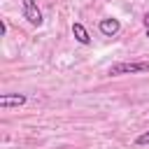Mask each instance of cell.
Masks as SVG:
<instances>
[{"label":"cell","mask_w":149,"mask_h":149,"mask_svg":"<svg viewBox=\"0 0 149 149\" xmlns=\"http://www.w3.org/2000/svg\"><path fill=\"white\" fill-rule=\"evenodd\" d=\"M147 70H149V61H121V63L109 65V74L112 77H119V74H140V72H147Z\"/></svg>","instance_id":"1"},{"label":"cell","mask_w":149,"mask_h":149,"mask_svg":"<svg viewBox=\"0 0 149 149\" xmlns=\"http://www.w3.org/2000/svg\"><path fill=\"white\" fill-rule=\"evenodd\" d=\"M21 5H23V19L30 23V26H42V12H40V7H37V2L35 0H21Z\"/></svg>","instance_id":"2"},{"label":"cell","mask_w":149,"mask_h":149,"mask_svg":"<svg viewBox=\"0 0 149 149\" xmlns=\"http://www.w3.org/2000/svg\"><path fill=\"white\" fill-rule=\"evenodd\" d=\"M26 95L23 93H2L0 95V107L2 109H9V107H21V105H26Z\"/></svg>","instance_id":"3"},{"label":"cell","mask_w":149,"mask_h":149,"mask_svg":"<svg viewBox=\"0 0 149 149\" xmlns=\"http://www.w3.org/2000/svg\"><path fill=\"white\" fill-rule=\"evenodd\" d=\"M119 28H121V23H119L116 19H102V21L98 23V30H100L102 35H107V37H114V35L119 33Z\"/></svg>","instance_id":"4"},{"label":"cell","mask_w":149,"mask_h":149,"mask_svg":"<svg viewBox=\"0 0 149 149\" xmlns=\"http://www.w3.org/2000/svg\"><path fill=\"white\" fill-rule=\"evenodd\" d=\"M72 35H74V40L81 42V44H88V42H91L88 33H86V28H84L81 23H72Z\"/></svg>","instance_id":"5"},{"label":"cell","mask_w":149,"mask_h":149,"mask_svg":"<svg viewBox=\"0 0 149 149\" xmlns=\"http://www.w3.org/2000/svg\"><path fill=\"white\" fill-rule=\"evenodd\" d=\"M135 144H140V147H142V144H149V130H147V133H142V135H137Z\"/></svg>","instance_id":"6"},{"label":"cell","mask_w":149,"mask_h":149,"mask_svg":"<svg viewBox=\"0 0 149 149\" xmlns=\"http://www.w3.org/2000/svg\"><path fill=\"white\" fill-rule=\"evenodd\" d=\"M144 28H147V37H149V12L144 14Z\"/></svg>","instance_id":"7"},{"label":"cell","mask_w":149,"mask_h":149,"mask_svg":"<svg viewBox=\"0 0 149 149\" xmlns=\"http://www.w3.org/2000/svg\"><path fill=\"white\" fill-rule=\"evenodd\" d=\"M5 33H7V23H5V21H0V35H5Z\"/></svg>","instance_id":"8"}]
</instances>
